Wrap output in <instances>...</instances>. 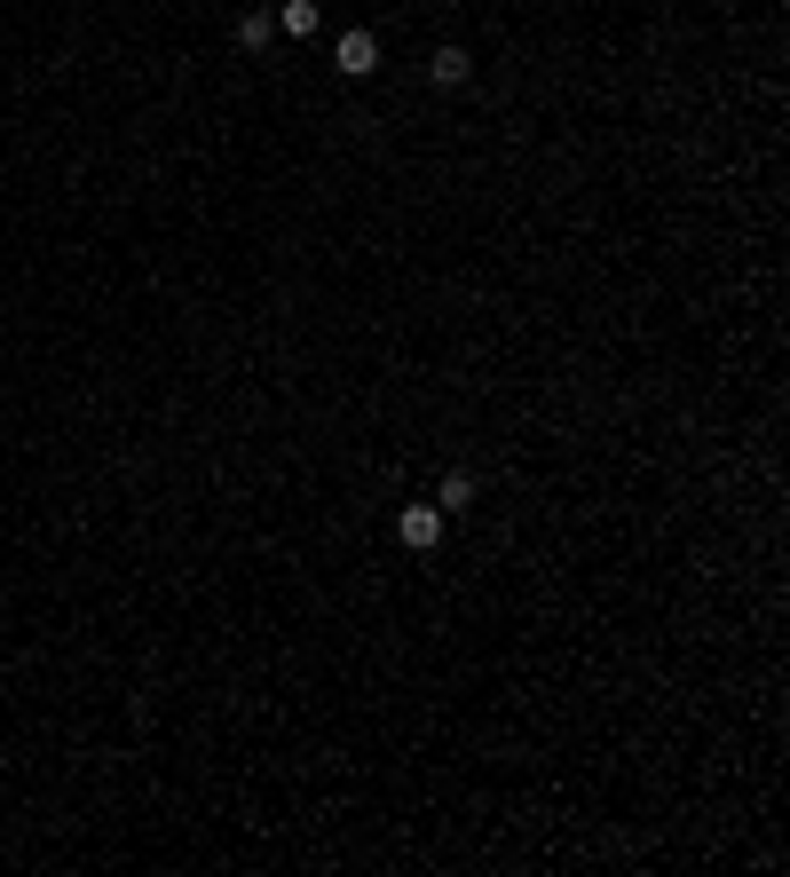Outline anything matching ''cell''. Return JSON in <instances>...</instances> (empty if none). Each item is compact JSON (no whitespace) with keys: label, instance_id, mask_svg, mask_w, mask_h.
Masks as SVG:
<instances>
[{"label":"cell","instance_id":"cell-1","mask_svg":"<svg viewBox=\"0 0 790 877\" xmlns=\"http://www.w3.org/2000/svg\"><path fill=\"white\" fill-rule=\"evenodd\" d=\"M442 522H451L442 506H404V514H395V538H404L412 554H435L442 546Z\"/></svg>","mask_w":790,"mask_h":877},{"label":"cell","instance_id":"cell-2","mask_svg":"<svg viewBox=\"0 0 790 877\" xmlns=\"http://www.w3.org/2000/svg\"><path fill=\"white\" fill-rule=\"evenodd\" d=\"M340 72H349V79H372V72H380V40H372V32H340Z\"/></svg>","mask_w":790,"mask_h":877},{"label":"cell","instance_id":"cell-3","mask_svg":"<svg viewBox=\"0 0 790 877\" xmlns=\"http://www.w3.org/2000/svg\"><path fill=\"white\" fill-rule=\"evenodd\" d=\"M435 87H467V72H474V56H467V47H435Z\"/></svg>","mask_w":790,"mask_h":877},{"label":"cell","instance_id":"cell-4","mask_svg":"<svg viewBox=\"0 0 790 877\" xmlns=\"http://www.w3.org/2000/svg\"><path fill=\"white\" fill-rule=\"evenodd\" d=\"M277 24H285L292 40H309V32H317L324 17H317V0H285V9H277Z\"/></svg>","mask_w":790,"mask_h":877},{"label":"cell","instance_id":"cell-5","mask_svg":"<svg viewBox=\"0 0 790 877\" xmlns=\"http://www.w3.org/2000/svg\"><path fill=\"white\" fill-rule=\"evenodd\" d=\"M435 506H442V514H459V506H474V474H442V491H435Z\"/></svg>","mask_w":790,"mask_h":877},{"label":"cell","instance_id":"cell-6","mask_svg":"<svg viewBox=\"0 0 790 877\" xmlns=\"http://www.w3.org/2000/svg\"><path fill=\"white\" fill-rule=\"evenodd\" d=\"M269 32H277V17H237V47H245V56H261Z\"/></svg>","mask_w":790,"mask_h":877}]
</instances>
